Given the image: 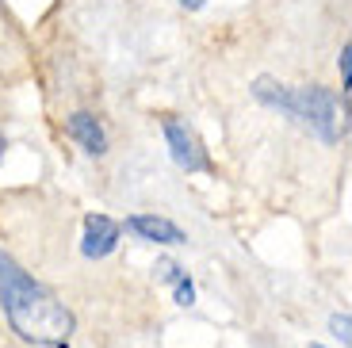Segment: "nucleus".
I'll use <instances>...</instances> for the list:
<instances>
[{"label":"nucleus","mask_w":352,"mask_h":348,"mask_svg":"<svg viewBox=\"0 0 352 348\" xmlns=\"http://www.w3.org/2000/svg\"><path fill=\"white\" fill-rule=\"evenodd\" d=\"M0 306L8 325L38 348H65L73 340V314L65 310V303L54 295L50 287H43L12 252L0 249Z\"/></svg>","instance_id":"obj_1"},{"label":"nucleus","mask_w":352,"mask_h":348,"mask_svg":"<svg viewBox=\"0 0 352 348\" xmlns=\"http://www.w3.org/2000/svg\"><path fill=\"white\" fill-rule=\"evenodd\" d=\"M253 96L261 100L264 107H272V111L287 115V119L302 122L307 131H314L322 142H341L344 138V104H349V96L337 100L329 88L322 85H302V88H291L283 85V80L276 77H256L253 80Z\"/></svg>","instance_id":"obj_2"},{"label":"nucleus","mask_w":352,"mask_h":348,"mask_svg":"<svg viewBox=\"0 0 352 348\" xmlns=\"http://www.w3.org/2000/svg\"><path fill=\"white\" fill-rule=\"evenodd\" d=\"M161 131H165V146H168V153H173L176 168H184V173H211L214 168L207 149H203V142H199V134H195L188 122L165 119Z\"/></svg>","instance_id":"obj_3"},{"label":"nucleus","mask_w":352,"mask_h":348,"mask_svg":"<svg viewBox=\"0 0 352 348\" xmlns=\"http://www.w3.org/2000/svg\"><path fill=\"white\" fill-rule=\"evenodd\" d=\"M126 234H134L138 241H150V245H184L188 234L176 226L173 218L165 215H150V210H138V215H126V222H119Z\"/></svg>","instance_id":"obj_4"},{"label":"nucleus","mask_w":352,"mask_h":348,"mask_svg":"<svg viewBox=\"0 0 352 348\" xmlns=\"http://www.w3.org/2000/svg\"><path fill=\"white\" fill-rule=\"evenodd\" d=\"M119 237H123V226L107 215H85V234H80V252L88 261H104L119 249Z\"/></svg>","instance_id":"obj_5"},{"label":"nucleus","mask_w":352,"mask_h":348,"mask_svg":"<svg viewBox=\"0 0 352 348\" xmlns=\"http://www.w3.org/2000/svg\"><path fill=\"white\" fill-rule=\"evenodd\" d=\"M65 134H69L88 157H104L107 153V131H104V122H100L92 111L65 115Z\"/></svg>","instance_id":"obj_6"},{"label":"nucleus","mask_w":352,"mask_h":348,"mask_svg":"<svg viewBox=\"0 0 352 348\" xmlns=\"http://www.w3.org/2000/svg\"><path fill=\"white\" fill-rule=\"evenodd\" d=\"M184 272H188V268H184L180 261H173V257H161V261L153 264V276H157V283H168V287H173V283L184 276Z\"/></svg>","instance_id":"obj_7"},{"label":"nucleus","mask_w":352,"mask_h":348,"mask_svg":"<svg viewBox=\"0 0 352 348\" xmlns=\"http://www.w3.org/2000/svg\"><path fill=\"white\" fill-rule=\"evenodd\" d=\"M173 298H176V306H195V283H192L188 272L173 283Z\"/></svg>","instance_id":"obj_8"},{"label":"nucleus","mask_w":352,"mask_h":348,"mask_svg":"<svg viewBox=\"0 0 352 348\" xmlns=\"http://www.w3.org/2000/svg\"><path fill=\"white\" fill-rule=\"evenodd\" d=\"M349 58H352V46L344 43L341 54H337V69H341V96H349V88H352V65H349Z\"/></svg>","instance_id":"obj_9"},{"label":"nucleus","mask_w":352,"mask_h":348,"mask_svg":"<svg viewBox=\"0 0 352 348\" xmlns=\"http://www.w3.org/2000/svg\"><path fill=\"white\" fill-rule=\"evenodd\" d=\"M349 329H352V318H349V314H333V318H329V333H333L341 345H349Z\"/></svg>","instance_id":"obj_10"},{"label":"nucleus","mask_w":352,"mask_h":348,"mask_svg":"<svg viewBox=\"0 0 352 348\" xmlns=\"http://www.w3.org/2000/svg\"><path fill=\"white\" fill-rule=\"evenodd\" d=\"M180 4H184V8H188V12H199V8H203V4H207V0H180Z\"/></svg>","instance_id":"obj_11"},{"label":"nucleus","mask_w":352,"mask_h":348,"mask_svg":"<svg viewBox=\"0 0 352 348\" xmlns=\"http://www.w3.org/2000/svg\"><path fill=\"white\" fill-rule=\"evenodd\" d=\"M4 149H8V138H4V131H0V157H4Z\"/></svg>","instance_id":"obj_12"},{"label":"nucleus","mask_w":352,"mask_h":348,"mask_svg":"<svg viewBox=\"0 0 352 348\" xmlns=\"http://www.w3.org/2000/svg\"><path fill=\"white\" fill-rule=\"evenodd\" d=\"M310 348H326V345H310Z\"/></svg>","instance_id":"obj_13"}]
</instances>
